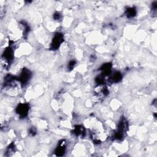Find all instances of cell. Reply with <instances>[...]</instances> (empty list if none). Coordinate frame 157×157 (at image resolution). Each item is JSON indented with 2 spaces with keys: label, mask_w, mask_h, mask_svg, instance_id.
<instances>
[{
  "label": "cell",
  "mask_w": 157,
  "mask_h": 157,
  "mask_svg": "<svg viewBox=\"0 0 157 157\" xmlns=\"http://www.w3.org/2000/svg\"><path fill=\"white\" fill-rule=\"evenodd\" d=\"M32 75L31 72L27 68H23L21 72L19 77H17V81H18L22 86H25L30 80Z\"/></svg>",
  "instance_id": "cell-3"
},
{
  "label": "cell",
  "mask_w": 157,
  "mask_h": 157,
  "mask_svg": "<svg viewBox=\"0 0 157 157\" xmlns=\"http://www.w3.org/2000/svg\"><path fill=\"white\" fill-rule=\"evenodd\" d=\"M157 9V1H154L151 4V10L152 12L155 15Z\"/></svg>",
  "instance_id": "cell-15"
},
{
  "label": "cell",
  "mask_w": 157,
  "mask_h": 157,
  "mask_svg": "<svg viewBox=\"0 0 157 157\" xmlns=\"http://www.w3.org/2000/svg\"><path fill=\"white\" fill-rule=\"evenodd\" d=\"M94 97L97 101H102L109 94V90L105 83L99 84L94 90Z\"/></svg>",
  "instance_id": "cell-2"
},
{
  "label": "cell",
  "mask_w": 157,
  "mask_h": 157,
  "mask_svg": "<svg viewBox=\"0 0 157 157\" xmlns=\"http://www.w3.org/2000/svg\"><path fill=\"white\" fill-rule=\"evenodd\" d=\"M128 128V123L125 118L122 117L119 121L117 130L113 134V139L121 140L123 138L124 133Z\"/></svg>",
  "instance_id": "cell-1"
},
{
  "label": "cell",
  "mask_w": 157,
  "mask_h": 157,
  "mask_svg": "<svg viewBox=\"0 0 157 157\" xmlns=\"http://www.w3.org/2000/svg\"><path fill=\"white\" fill-rule=\"evenodd\" d=\"M20 23L24 27V31H23V36L25 38H26L27 36H28V33H29V30H30V27L26 23V21H21Z\"/></svg>",
  "instance_id": "cell-12"
},
{
  "label": "cell",
  "mask_w": 157,
  "mask_h": 157,
  "mask_svg": "<svg viewBox=\"0 0 157 157\" xmlns=\"http://www.w3.org/2000/svg\"><path fill=\"white\" fill-rule=\"evenodd\" d=\"M53 17L55 20H59L61 18V15L60 14V13L56 12L53 14Z\"/></svg>",
  "instance_id": "cell-16"
},
{
  "label": "cell",
  "mask_w": 157,
  "mask_h": 157,
  "mask_svg": "<svg viewBox=\"0 0 157 157\" xmlns=\"http://www.w3.org/2000/svg\"><path fill=\"white\" fill-rule=\"evenodd\" d=\"M122 79V74L119 71H115L113 72L110 78H109V82L110 83H118L120 82Z\"/></svg>",
  "instance_id": "cell-10"
},
{
  "label": "cell",
  "mask_w": 157,
  "mask_h": 157,
  "mask_svg": "<svg viewBox=\"0 0 157 157\" xmlns=\"http://www.w3.org/2000/svg\"><path fill=\"white\" fill-rule=\"evenodd\" d=\"M15 145L13 143L10 144L8 147L7 148V150L6 151V156H10L11 155L14 151H15Z\"/></svg>",
  "instance_id": "cell-13"
},
{
  "label": "cell",
  "mask_w": 157,
  "mask_h": 157,
  "mask_svg": "<svg viewBox=\"0 0 157 157\" xmlns=\"http://www.w3.org/2000/svg\"><path fill=\"white\" fill-rule=\"evenodd\" d=\"M13 52L10 47H7L2 55V60L6 62V68L9 66L11 62L13 61Z\"/></svg>",
  "instance_id": "cell-6"
},
{
  "label": "cell",
  "mask_w": 157,
  "mask_h": 157,
  "mask_svg": "<svg viewBox=\"0 0 157 157\" xmlns=\"http://www.w3.org/2000/svg\"><path fill=\"white\" fill-rule=\"evenodd\" d=\"M75 64H76L75 61H74V60H71V61H70L69 62V63H68V66H67L68 70H69V71L72 70V69L74 67Z\"/></svg>",
  "instance_id": "cell-14"
},
{
  "label": "cell",
  "mask_w": 157,
  "mask_h": 157,
  "mask_svg": "<svg viewBox=\"0 0 157 157\" xmlns=\"http://www.w3.org/2000/svg\"><path fill=\"white\" fill-rule=\"evenodd\" d=\"M67 142L65 140H61L59 142L58 146L55 150V154L57 156H62L64 155L66 151Z\"/></svg>",
  "instance_id": "cell-7"
},
{
  "label": "cell",
  "mask_w": 157,
  "mask_h": 157,
  "mask_svg": "<svg viewBox=\"0 0 157 157\" xmlns=\"http://www.w3.org/2000/svg\"><path fill=\"white\" fill-rule=\"evenodd\" d=\"M72 133L76 136H81L83 137L85 136V129L82 125H75L72 130Z\"/></svg>",
  "instance_id": "cell-9"
},
{
  "label": "cell",
  "mask_w": 157,
  "mask_h": 157,
  "mask_svg": "<svg viewBox=\"0 0 157 157\" xmlns=\"http://www.w3.org/2000/svg\"><path fill=\"white\" fill-rule=\"evenodd\" d=\"M29 134L31 136H35L36 134V129L34 127L31 128L29 129Z\"/></svg>",
  "instance_id": "cell-17"
},
{
  "label": "cell",
  "mask_w": 157,
  "mask_h": 157,
  "mask_svg": "<svg viewBox=\"0 0 157 157\" xmlns=\"http://www.w3.org/2000/svg\"><path fill=\"white\" fill-rule=\"evenodd\" d=\"M64 36L61 33H56L52 39L51 45H50V49L52 50H57L61 44L64 42Z\"/></svg>",
  "instance_id": "cell-4"
},
{
  "label": "cell",
  "mask_w": 157,
  "mask_h": 157,
  "mask_svg": "<svg viewBox=\"0 0 157 157\" xmlns=\"http://www.w3.org/2000/svg\"><path fill=\"white\" fill-rule=\"evenodd\" d=\"M29 104L28 103H20L16 107L15 112L20 117L24 118L27 117L29 110Z\"/></svg>",
  "instance_id": "cell-5"
},
{
  "label": "cell",
  "mask_w": 157,
  "mask_h": 157,
  "mask_svg": "<svg viewBox=\"0 0 157 157\" xmlns=\"http://www.w3.org/2000/svg\"><path fill=\"white\" fill-rule=\"evenodd\" d=\"M136 13H137V10H136V7H131L126 8V9L124 12L125 15L128 18L134 17L136 15Z\"/></svg>",
  "instance_id": "cell-11"
},
{
  "label": "cell",
  "mask_w": 157,
  "mask_h": 157,
  "mask_svg": "<svg viewBox=\"0 0 157 157\" xmlns=\"http://www.w3.org/2000/svg\"><path fill=\"white\" fill-rule=\"evenodd\" d=\"M112 67V64L111 63H107L102 64L99 68V70L102 71L101 75L104 77L110 75L111 74Z\"/></svg>",
  "instance_id": "cell-8"
}]
</instances>
